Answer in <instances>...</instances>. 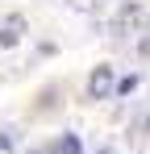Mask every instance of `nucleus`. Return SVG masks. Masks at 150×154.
Segmentation results:
<instances>
[{
  "instance_id": "1",
  "label": "nucleus",
  "mask_w": 150,
  "mask_h": 154,
  "mask_svg": "<svg viewBox=\"0 0 150 154\" xmlns=\"http://www.w3.org/2000/svg\"><path fill=\"white\" fill-rule=\"evenodd\" d=\"M150 17H146V8L138 4V0H129V4H121V13L113 17V33L117 38H129V33H138V29L146 25Z\"/></svg>"
},
{
  "instance_id": "2",
  "label": "nucleus",
  "mask_w": 150,
  "mask_h": 154,
  "mask_svg": "<svg viewBox=\"0 0 150 154\" xmlns=\"http://www.w3.org/2000/svg\"><path fill=\"white\" fill-rule=\"evenodd\" d=\"M117 88V75H113V67H96L92 79H88V96L92 100H108V92Z\"/></svg>"
},
{
  "instance_id": "3",
  "label": "nucleus",
  "mask_w": 150,
  "mask_h": 154,
  "mask_svg": "<svg viewBox=\"0 0 150 154\" xmlns=\"http://www.w3.org/2000/svg\"><path fill=\"white\" fill-rule=\"evenodd\" d=\"M21 29H25V21H21V17H8V25L0 29V50L17 46V42H21Z\"/></svg>"
},
{
  "instance_id": "4",
  "label": "nucleus",
  "mask_w": 150,
  "mask_h": 154,
  "mask_svg": "<svg viewBox=\"0 0 150 154\" xmlns=\"http://www.w3.org/2000/svg\"><path fill=\"white\" fill-rule=\"evenodd\" d=\"M58 154H79V137H75V133H67V137L58 142Z\"/></svg>"
},
{
  "instance_id": "5",
  "label": "nucleus",
  "mask_w": 150,
  "mask_h": 154,
  "mask_svg": "<svg viewBox=\"0 0 150 154\" xmlns=\"http://www.w3.org/2000/svg\"><path fill=\"white\" fill-rule=\"evenodd\" d=\"M0 150H13V142H8V137H4V133H0Z\"/></svg>"
},
{
  "instance_id": "6",
  "label": "nucleus",
  "mask_w": 150,
  "mask_h": 154,
  "mask_svg": "<svg viewBox=\"0 0 150 154\" xmlns=\"http://www.w3.org/2000/svg\"><path fill=\"white\" fill-rule=\"evenodd\" d=\"M100 154H113V150H108V146H104V150H100Z\"/></svg>"
}]
</instances>
